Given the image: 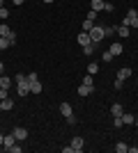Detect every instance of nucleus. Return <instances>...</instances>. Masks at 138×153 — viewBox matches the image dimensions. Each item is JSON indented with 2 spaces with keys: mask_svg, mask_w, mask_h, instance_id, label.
Instances as JSON below:
<instances>
[{
  "mask_svg": "<svg viewBox=\"0 0 138 153\" xmlns=\"http://www.w3.org/2000/svg\"><path fill=\"white\" fill-rule=\"evenodd\" d=\"M122 25L138 27V12H136V9H129V12H127V19L122 21Z\"/></svg>",
  "mask_w": 138,
  "mask_h": 153,
  "instance_id": "nucleus-1",
  "label": "nucleus"
},
{
  "mask_svg": "<svg viewBox=\"0 0 138 153\" xmlns=\"http://www.w3.org/2000/svg\"><path fill=\"white\" fill-rule=\"evenodd\" d=\"M87 34H90V39H92V44H99V41H101V39H104V27H99V25H94V27H92L90 32H87Z\"/></svg>",
  "mask_w": 138,
  "mask_h": 153,
  "instance_id": "nucleus-2",
  "label": "nucleus"
},
{
  "mask_svg": "<svg viewBox=\"0 0 138 153\" xmlns=\"http://www.w3.org/2000/svg\"><path fill=\"white\" fill-rule=\"evenodd\" d=\"M0 37H7L9 41H12V46L16 44V34L9 30V25H7V23H2V25H0Z\"/></svg>",
  "mask_w": 138,
  "mask_h": 153,
  "instance_id": "nucleus-3",
  "label": "nucleus"
},
{
  "mask_svg": "<svg viewBox=\"0 0 138 153\" xmlns=\"http://www.w3.org/2000/svg\"><path fill=\"white\" fill-rule=\"evenodd\" d=\"M28 82H30V91H32V94H41V91H44V85L39 82V78H35V80H28Z\"/></svg>",
  "mask_w": 138,
  "mask_h": 153,
  "instance_id": "nucleus-4",
  "label": "nucleus"
},
{
  "mask_svg": "<svg viewBox=\"0 0 138 153\" xmlns=\"http://www.w3.org/2000/svg\"><path fill=\"white\" fill-rule=\"evenodd\" d=\"M16 94L19 96H28L30 94V82H19L16 85Z\"/></svg>",
  "mask_w": 138,
  "mask_h": 153,
  "instance_id": "nucleus-5",
  "label": "nucleus"
},
{
  "mask_svg": "<svg viewBox=\"0 0 138 153\" xmlns=\"http://www.w3.org/2000/svg\"><path fill=\"white\" fill-rule=\"evenodd\" d=\"M108 51L113 53V57H118V55H122V53H124V46L120 44V41H115V44H111V48H108Z\"/></svg>",
  "mask_w": 138,
  "mask_h": 153,
  "instance_id": "nucleus-6",
  "label": "nucleus"
},
{
  "mask_svg": "<svg viewBox=\"0 0 138 153\" xmlns=\"http://www.w3.org/2000/svg\"><path fill=\"white\" fill-rule=\"evenodd\" d=\"M72 149H74V153L83 151V137H74V140H72Z\"/></svg>",
  "mask_w": 138,
  "mask_h": 153,
  "instance_id": "nucleus-7",
  "label": "nucleus"
},
{
  "mask_svg": "<svg viewBox=\"0 0 138 153\" xmlns=\"http://www.w3.org/2000/svg\"><path fill=\"white\" fill-rule=\"evenodd\" d=\"M104 5H106V0H92L90 9H92V12H104Z\"/></svg>",
  "mask_w": 138,
  "mask_h": 153,
  "instance_id": "nucleus-8",
  "label": "nucleus"
},
{
  "mask_svg": "<svg viewBox=\"0 0 138 153\" xmlns=\"http://www.w3.org/2000/svg\"><path fill=\"white\" fill-rule=\"evenodd\" d=\"M60 112H62V117H65V119H69V117L74 114V112H72V105H69V103H60Z\"/></svg>",
  "mask_w": 138,
  "mask_h": 153,
  "instance_id": "nucleus-9",
  "label": "nucleus"
},
{
  "mask_svg": "<svg viewBox=\"0 0 138 153\" xmlns=\"http://www.w3.org/2000/svg\"><path fill=\"white\" fill-rule=\"evenodd\" d=\"M131 73H133V71L129 69V66H124V69H120V71H118V80H122V82H124V80H127L129 76H131Z\"/></svg>",
  "mask_w": 138,
  "mask_h": 153,
  "instance_id": "nucleus-10",
  "label": "nucleus"
},
{
  "mask_svg": "<svg viewBox=\"0 0 138 153\" xmlns=\"http://www.w3.org/2000/svg\"><path fill=\"white\" fill-rule=\"evenodd\" d=\"M122 112H124V108H122L120 103H113L111 105V114L113 117H122Z\"/></svg>",
  "mask_w": 138,
  "mask_h": 153,
  "instance_id": "nucleus-11",
  "label": "nucleus"
},
{
  "mask_svg": "<svg viewBox=\"0 0 138 153\" xmlns=\"http://www.w3.org/2000/svg\"><path fill=\"white\" fill-rule=\"evenodd\" d=\"M78 44H81V46H87V44H92L90 34H87L85 30H83V32H81V34H78Z\"/></svg>",
  "mask_w": 138,
  "mask_h": 153,
  "instance_id": "nucleus-12",
  "label": "nucleus"
},
{
  "mask_svg": "<svg viewBox=\"0 0 138 153\" xmlns=\"http://www.w3.org/2000/svg\"><path fill=\"white\" fill-rule=\"evenodd\" d=\"M14 137H16V140H26V137H28V130H26V128H14Z\"/></svg>",
  "mask_w": 138,
  "mask_h": 153,
  "instance_id": "nucleus-13",
  "label": "nucleus"
},
{
  "mask_svg": "<svg viewBox=\"0 0 138 153\" xmlns=\"http://www.w3.org/2000/svg\"><path fill=\"white\" fill-rule=\"evenodd\" d=\"M76 91H78V96H90L92 91H94V87H87V85H81V87H78Z\"/></svg>",
  "mask_w": 138,
  "mask_h": 153,
  "instance_id": "nucleus-14",
  "label": "nucleus"
},
{
  "mask_svg": "<svg viewBox=\"0 0 138 153\" xmlns=\"http://www.w3.org/2000/svg\"><path fill=\"white\" fill-rule=\"evenodd\" d=\"M9 87H12V78L0 76V89H9Z\"/></svg>",
  "mask_w": 138,
  "mask_h": 153,
  "instance_id": "nucleus-15",
  "label": "nucleus"
},
{
  "mask_svg": "<svg viewBox=\"0 0 138 153\" xmlns=\"http://www.w3.org/2000/svg\"><path fill=\"white\" fill-rule=\"evenodd\" d=\"M92 27H94V19H92V16H87V19L83 21V30H85V32H90Z\"/></svg>",
  "mask_w": 138,
  "mask_h": 153,
  "instance_id": "nucleus-16",
  "label": "nucleus"
},
{
  "mask_svg": "<svg viewBox=\"0 0 138 153\" xmlns=\"http://www.w3.org/2000/svg\"><path fill=\"white\" fill-rule=\"evenodd\" d=\"M14 142H16V137H14V133L12 135H5V140H2V146H12V144H14Z\"/></svg>",
  "mask_w": 138,
  "mask_h": 153,
  "instance_id": "nucleus-17",
  "label": "nucleus"
},
{
  "mask_svg": "<svg viewBox=\"0 0 138 153\" xmlns=\"http://www.w3.org/2000/svg\"><path fill=\"white\" fill-rule=\"evenodd\" d=\"M122 121L124 123H136V117L129 114V112H122Z\"/></svg>",
  "mask_w": 138,
  "mask_h": 153,
  "instance_id": "nucleus-18",
  "label": "nucleus"
},
{
  "mask_svg": "<svg viewBox=\"0 0 138 153\" xmlns=\"http://www.w3.org/2000/svg\"><path fill=\"white\" fill-rule=\"evenodd\" d=\"M113 59H115V57H113V53H111V51H104V53H101V62L108 64V62H113Z\"/></svg>",
  "mask_w": 138,
  "mask_h": 153,
  "instance_id": "nucleus-19",
  "label": "nucleus"
},
{
  "mask_svg": "<svg viewBox=\"0 0 138 153\" xmlns=\"http://www.w3.org/2000/svg\"><path fill=\"white\" fill-rule=\"evenodd\" d=\"M14 82L19 85V82H28V76L26 73H14Z\"/></svg>",
  "mask_w": 138,
  "mask_h": 153,
  "instance_id": "nucleus-20",
  "label": "nucleus"
},
{
  "mask_svg": "<svg viewBox=\"0 0 138 153\" xmlns=\"http://www.w3.org/2000/svg\"><path fill=\"white\" fill-rule=\"evenodd\" d=\"M94 48H97V44H87V46H83V55H92V53H94Z\"/></svg>",
  "mask_w": 138,
  "mask_h": 153,
  "instance_id": "nucleus-21",
  "label": "nucleus"
},
{
  "mask_svg": "<svg viewBox=\"0 0 138 153\" xmlns=\"http://www.w3.org/2000/svg\"><path fill=\"white\" fill-rule=\"evenodd\" d=\"M118 34L127 39V37H129V25H120V27H118Z\"/></svg>",
  "mask_w": 138,
  "mask_h": 153,
  "instance_id": "nucleus-22",
  "label": "nucleus"
},
{
  "mask_svg": "<svg viewBox=\"0 0 138 153\" xmlns=\"http://www.w3.org/2000/svg\"><path fill=\"white\" fill-rule=\"evenodd\" d=\"M115 151H118V153H127V151H129V146H127L124 142H118V144H115Z\"/></svg>",
  "mask_w": 138,
  "mask_h": 153,
  "instance_id": "nucleus-23",
  "label": "nucleus"
},
{
  "mask_svg": "<svg viewBox=\"0 0 138 153\" xmlns=\"http://www.w3.org/2000/svg\"><path fill=\"white\" fill-rule=\"evenodd\" d=\"M9 46H12L9 39H7V37H0V51H5V48H9Z\"/></svg>",
  "mask_w": 138,
  "mask_h": 153,
  "instance_id": "nucleus-24",
  "label": "nucleus"
},
{
  "mask_svg": "<svg viewBox=\"0 0 138 153\" xmlns=\"http://www.w3.org/2000/svg\"><path fill=\"white\" fill-rule=\"evenodd\" d=\"M97 71H99V64H97V62H92L90 66H87V73H90V76H94Z\"/></svg>",
  "mask_w": 138,
  "mask_h": 153,
  "instance_id": "nucleus-25",
  "label": "nucleus"
},
{
  "mask_svg": "<svg viewBox=\"0 0 138 153\" xmlns=\"http://www.w3.org/2000/svg\"><path fill=\"white\" fill-rule=\"evenodd\" d=\"M14 108V101L12 98H5V101H2V110H12Z\"/></svg>",
  "mask_w": 138,
  "mask_h": 153,
  "instance_id": "nucleus-26",
  "label": "nucleus"
},
{
  "mask_svg": "<svg viewBox=\"0 0 138 153\" xmlns=\"http://www.w3.org/2000/svg\"><path fill=\"white\" fill-rule=\"evenodd\" d=\"M113 126H115V128H122V126H124L122 117H113Z\"/></svg>",
  "mask_w": 138,
  "mask_h": 153,
  "instance_id": "nucleus-27",
  "label": "nucleus"
},
{
  "mask_svg": "<svg viewBox=\"0 0 138 153\" xmlns=\"http://www.w3.org/2000/svg\"><path fill=\"white\" fill-rule=\"evenodd\" d=\"M83 85H87V87H94V80H92V76L87 73L85 78H83Z\"/></svg>",
  "mask_w": 138,
  "mask_h": 153,
  "instance_id": "nucleus-28",
  "label": "nucleus"
},
{
  "mask_svg": "<svg viewBox=\"0 0 138 153\" xmlns=\"http://www.w3.org/2000/svg\"><path fill=\"white\" fill-rule=\"evenodd\" d=\"M5 98H9V89H0V101H5Z\"/></svg>",
  "mask_w": 138,
  "mask_h": 153,
  "instance_id": "nucleus-29",
  "label": "nucleus"
},
{
  "mask_svg": "<svg viewBox=\"0 0 138 153\" xmlns=\"http://www.w3.org/2000/svg\"><path fill=\"white\" fill-rule=\"evenodd\" d=\"M7 16H9V12H7L5 7H0V19H7Z\"/></svg>",
  "mask_w": 138,
  "mask_h": 153,
  "instance_id": "nucleus-30",
  "label": "nucleus"
},
{
  "mask_svg": "<svg viewBox=\"0 0 138 153\" xmlns=\"http://www.w3.org/2000/svg\"><path fill=\"white\" fill-rule=\"evenodd\" d=\"M113 87H115V89L120 91V89H122V80H118V78H115V82H113Z\"/></svg>",
  "mask_w": 138,
  "mask_h": 153,
  "instance_id": "nucleus-31",
  "label": "nucleus"
},
{
  "mask_svg": "<svg viewBox=\"0 0 138 153\" xmlns=\"http://www.w3.org/2000/svg\"><path fill=\"white\" fill-rule=\"evenodd\" d=\"M113 9H115V7H113V2H106V5H104V12H113Z\"/></svg>",
  "mask_w": 138,
  "mask_h": 153,
  "instance_id": "nucleus-32",
  "label": "nucleus"
},
{
  "mask_svg": "<svg viewBox=\"0 0 138 153\" xmlns=\"http://www.w3.org/2000/svg\"><path fill=\"white\" fill-rule=\"evenodd\" d=\"M127 153H138V146H129V151Z\"/></svg>",
  "mask_w": 138,
  "mask_h": 153,
  "instance_id": "nucleus-33",
  "label": "nucleus"
},
{
  "mask_svg": "<svg viewBox=\"0 0 138 153\" xmlns=\"http://www.w3.org/2000/svg\"><path fill=\"white\" fill-rule=\"evenodd\" d=\"M14 5H23V2H26V0H12Z\"/></svg>",
  "mask_w": 138,
  "mask_h": 153,
  "instance_id": "nucleus-34",
  "label": "nucleus"
},
{
  "mask_svg": "<svg viewBox=\"0 0 138 153\" xmlns=\"http://www.w3.org/2000/svg\"><path fill=\"white\" fill-rule=\"evenodd\" d=\"M41 2H46V5H51V2H55V0H41Z\"/></svg>",
  "mask_w": 138,
  "mask_h": 153,
  "instance_id": "nucleus-35",
  "label": "nucleus"
},
{
  "mask_svg": "<svg viewBox=\"0 0 138 153\" xmlns=\"http://www.w3.org/2000/svg\"><path fill=\"white\" fill-rule=\"evenodd\" d=\"M2 71H5V64H2V62H0V73H2Z\"/></svg>",
  "mask_w": 138,
  "mask_h": 153,
  "instance_id": "nucleus-36",
  "label": "nucleus"
},
{
  "mask_svg": "<svg viewBox=\"0 0 138 153\" xmlns=\"http://www.w3.org/2000/svg\"><path fill=\"white\" fill-rule=\"evenodd\" d=\"M2 140H5V135H2V133H0V144H2Z\"/></svg>",
  "mask_w": 138,
  "mask_h": 153,
  "instance_id": "nucleus-37",
  "label": "nucleus"
},
{
  "mask_svg": "<svg viewBox=\"0 0 138 153\" xmlns=\"http://www.w3.org/2000/svg\"><path fill=\"white\" fill-rule=\"evenodd\" d=\"M0 7H5V0H0Z\"/></svg>",
  "mask_w": 138,
  "mask_h": 153,
  "instance_id": "nucleus-38",
  "label": "nucleus"
},
{
  "mask_svg": "<svg viewBox=\"0 0 138 153\" xmlns=\"http://www.w3.org/2000/svg\"><path fill=\"white\" fill-rule=\"evenodd\" d=\"M2 149H5V146H2V144H0V151H2Z\"/></svg>",
  "mask_w": 138,
  "mask_h": 153,
  "instance_id": "nucleus-39",
  "label": "nucleus"
},
{
  "mask_svg": "<svg viewBox=\"0 0 138 153\" xmlns=\"http://www.w3.org/2000/svg\"><path fill=\"white\" fill-rule=\"evenodd\" d=\"M136 126H138V117H136Z\"/></svg>",
  "mask_w": 138,
  "mask_h": 153,
  "instance_id": "nucleus-40",
  "label": "nucleus"
}]
</instances>
